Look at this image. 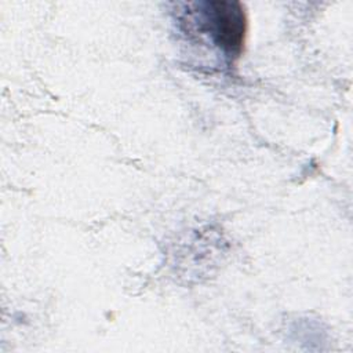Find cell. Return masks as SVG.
Masks as SVG:
<instances>
[{"instance_id": "cell-1", "label": "cell", "mask_w": 353, "mask_h": 353, "mask_svg": "<svg viewBox=\"0 0 353 353\" xmlns=\"http://www.w3.org/2000/svg\"><path fill=\"white\" fill-rule=\"evenodd\" d=\"M199 10L189 11L194 23L203 25L214 44H216L228 57L237 58L244 47L247 32V17L244 6L239 1L215 0L196 3Z\"/></svg>"}]
</instances>
